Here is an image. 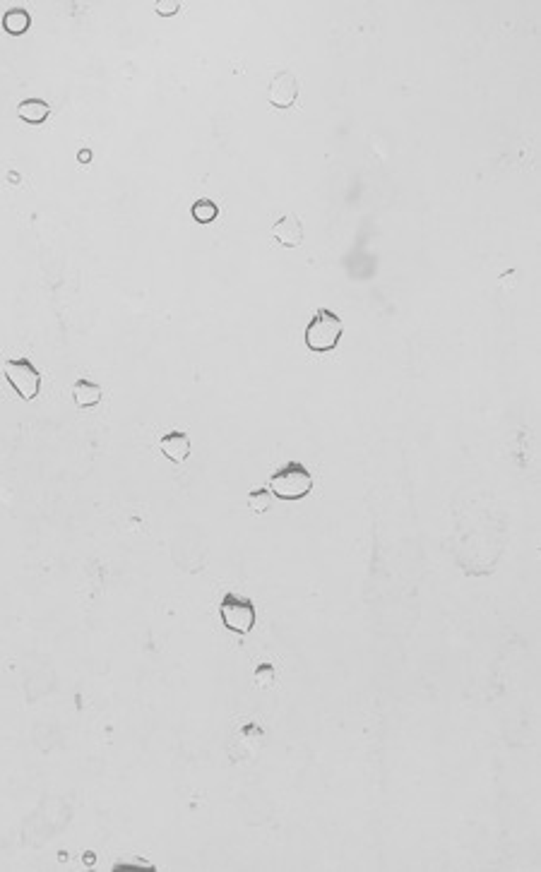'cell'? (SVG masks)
I'll return each mask as SVG.
<instances>
[{
    "label": "cell",
    "mask_w": 541,
    "mask_h": 872,
    "mask_svg": "<svg viewBox=\"0 0 541 872\" xmlns=\"http://www.w3.org/2000/svg\"><path fill=\"white\" fill-rule=\"evenodd\" d=\"M344 334V322L335 310L317 308L315 315L311 317L308 327L304 332V342L313 354H327L339 347V339Z\"/></svg>",
    "instance_id": "cell-1"
},
{
    "label": "cell",
    "mask_w": 541,
    "mask_h": 872,
    "mask_svg": "<svg viewBox=\"0 0 541 872\" xmlns=\"http://www.w3.org/2000/svg\"><path fill=\"white\" fill-rule=\"evenodd\" d=\"M313 491V476L301 461H289L269 476V493L279 500H301Z\"/></svg>",
    "instance_id": "cell-2"
},
{
    "label": "cell",
    "mask_w": 541,
    "mask_h": 872,
    "mask_svg": "<svg viewBox=\"0 0 541 872\" xmlns=\"http://www.w3.org/2000/svg\"><path fill=\"white\" fill-rule=\"evenodd\" d=\"M219 618L221 625L236 635H248L256 627L258 610L251 598L236 596V594H224L219 601Z\"/></svg>",
    "instance_id": "cell-3"
},
{
    "label": "cell",
    "mask_w": 541,
    "mask_h": 872,
    "mask_svg": "<svg viewBox=\"0 0 541 872\" xmlns=\"http://www.w3.org/2000/svg\"><path fill=\"white\" fill-rule=\"evenodd\" d=\"M3 375L8 380V385L13 387L19 395V399L31 402L39 397L41 390V373L34 368V363L26 358H10L3 365Z\"/></svg>",
    "instance_id": "cell-4"
},
{
    "label": "cell",
    "mask_w": 541,
    "mask_h": 872,
    "mask_svg": "<svg viewBox=\"0 0 541 872\" xmlns=\"http://www.w3.org/2000/svg\"><path fill=\"white\" fill-rule=\"evenodd\" d=\"M299 99V79L291 70H282L277 72L272 79H269V87H267V101L277 109H291Z\"/></svg>",
    "instance_id": "cell-5"
},
{
    "label": "cell",
    "mask_w": 541,
    "mask_h": 872,
    "mask_svg": "<svg viewBox=\"0 0 541 872\" xmlns=\"http://www.w3.org/2000/svg\"><path fill=\"white\" fill-rule=\"evenodd\" d=\"M272 238L284 248H299L304 243V224L296 214H284L282 219L274 221Z\"/></svg>",
    "instance_id": "cell-6"
},
{
    "label": "cell",
    "mask_w": 541,
    "mask_h": 872,
    "mask_svg": "<svg viewBox=\"0 0 541 872\" xmlns=\"http://www.w3.org/2000/svg\"><path fill=\"white\" fill-rule=\"evenodd\" d=\"M159 450L173 464H183L190 457V435L183 430H168L164 433V438L159 440Z\"/></svg>",
    "instance_id": "cell-7"
},
{
    "label": "cell",
    "mask_w": 541,
    "mask_h": 872,
    "mask_svg": "<svg viewBox=\"0 0 541 872\" xmlns=\"http://www.w3.org/2000/svg\"><path fill=\"white\" fill-rule=\"evenodd\" d=\"M17 116L29 125H41L51 116V106L44 99H24L17 104Z\"/></svg>",
    "instance_id": "cell-8"
},
{
    "label": "cell",
    "mask_w": 541,
    "mask_h": 872,
    "mask_svg": "<svg viewBox=\"0 0 541 872\" xmlns=\"http://www.w3.org/2000/svg\"><path fill=\"white\" fill-rule=\"evenodd\" d=\"M72 402L79 409H89V406H97L102 402V387L92 380H77L72 385Z\"/></svg>",
    "instance_id": "cell-9"
},
{
    "label": "cell",
    "mask_w": 541,
    "mask_h": 872,
    "mask_svg": "<svg viewBox=\"0 0 541 872\" xmlns=\"http://www.w3.org/2000/svg\"><path fill=\"white\" fill-rule=\"evenodd\" d=\"M31 24V15L26 13L24 8H10L8 13L3 15V29L8 31L10 36H19L29 29Z\"/></svg>",
    "instance_id": "cell-10"
},
{
    "label": "cell",
    "mask_w": 541,
    "mask_h": 872,
    "mask_svg": "<svg viewBox=\"0 0 541 872\" xmlns=\"http://www.w3.org/2000/svg\"><path fill=\"white\" fill-rule=\"evenodd\" d=\"M190 214H193V219L198 221V224H212V221L217 219V214H219V207H217L210 198H200V200L193 202Z\"/></svg>",
    "instance_id": "cell-11"
},
{
    "label": "cell",
    "mask_w": 541,
    "mask_h": 872,
    "mask_svg": "<svg viewBox=\"0 0 541 872\" xmlns=\"http://www.w3.org/2000/svg\"><path fill=\"white\" fill-rule=\"evenodd\" d=\"M269 505H272V493H269V488H258V491L248 493V507L256 514L267 512Z\"/></svg>",
    "instance_id": "cell-12"
},
{
    "label": "cell",
    "mask_w": 541,
    "mask_h": 872,
    "mask_svg": "<svg viewBox=\"0 0 541 872\" xmlns=\"http://www.w3.org/2000/svg\"><path fill=\"white\" fill-rule=\"evenodd\" d=\"M253 683L258 685L260 690H269L274 685V666L272 663H258V668L253 671Z\"/></svg>",
    "instance_id": "cell-13"
},
{
    "label": "cell",
    "mask_w": 541,
    "mask_h": 872,
    "mask_svg": "<svg viewBox=\"0 0 541 872\" xmlns=\"http://www.w3.org/2000/svg\"><path fill=\"white\" fill-rule=\"evenodd\" d=\"M238 738H241V740L246 743L248 747H251V745L260 747V745H262V740H265V733H262V728H260L258 723H246V726L241 728V733H238Z\"/></svg>",
    "instance_id": "cell-14"
},
{
    "label": "cell",
    "mask_w": 541,
    "mask_h": 872,
    "mask_svg": "<svg viewBox=\"0 0 541 872\" xmlns=\"http://www.w3.org/2000/svg\"><path fill=\"white\" fill-rule=\"evenodd\" d=\"M178 10H180L178 0H157L155 3V13L159 15V17H173Z\"/></svg>",
    "instance_id": "cell-15"
},
{
    "label": "cell",
    "mask_w": 541,
    "mask_h": 872,
    "mask_svg": "<svg viewBox=\"0 0 541 872\" xmlns=\"http://www.w3.org/2000/svg\"><path fill=\"white\" fill-rule=\"evenodd\" d=\"M123 870H155V865H152V863H145V865H125V863H118V865H113V872H123Z\"/></svg>",
    "instance_id": "cell-16"
},
{
    "label": "cell",
    "mask_w": 541,
    "mask_h": 872,
    "mask_svg": "<svg viewBox=\"0 0 541 872\" xmlns=\"http://www.w3.org/2000/svg\"><path fill=\"white\" fill-rule=\"evenodd\" d=\"M77 161L79 164H89V161H92V150H82V152H79L77 154Z\"/></svg>",
    "instance_id": "cell-17"
},
{
    "label": "cell",
    "mask_w": 541,
    "mask_h": 872,
    "mask_svg": "<svg viewBox=\"0 0 541 872\" xmlns=\"http://www.w3.org/2000/svg\"><path fill=\"white\" fill-rule=\"evenodd\" d=\"M82 858H84V865H87V868H94V858H97V855H94L92 850H87Z\"/></svg>",
    "instance_id": "cell-18"
}]
</instances>
